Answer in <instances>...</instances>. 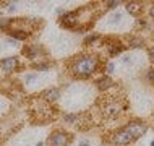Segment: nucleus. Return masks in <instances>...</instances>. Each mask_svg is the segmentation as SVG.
I'll list each match as a JSON object with an SVG mask.
<instances>
[{"mask_svg":"<svg viewBox=\"0 0 154 146\" xmlns=\"http://www.w3.org/2000/svg\"><path fill=\"white\" fill-rule=\"evenodd\" d=\"M99 67L97 55H83L78 57L72 65V72L78 78H89Z\"/></svg>","mask_w":154,"mask_h":146,"instance_id":"f257e3e1","label":"nucleus"},{"mask_svg":"<svg viewBox=\"0 0 154 146\" xmlns=\"http://www.w3.org/2000/svg\"><path fill=\"white\" fill-rule=\"evenodd\" d=\"M72 141V135L63 130H57L49 136V146H68Z\"/></svg>","mask_w":154,"mask_h":146,"instance_id":"f03ea898","label":"nucleus"},{"mask_svg":"<svg viewBox=\"0 0 154 146\" xmlns=\"http://www.w3.org/2000/svg\"><path fill=\"white\" fill-rule=\"evenodd\" d=\"M135 140L131 136V133L127 130V128H122V130H119V132H115L114 135L110 136V141L114 144H119V146H125V144H130L131 141Z\"/></svg>","mask_w":154,"mask_h":146,"instance_id":"7ed1b4c3","label":"nucleus"},{"mask_svg":"<svg viewBox=\"0 0 154 146\" xmlns=\"http://www.w3.org/2000/svg\"><path fill=\"white\" fill-rule=\"evenodd\" d=\"M128 132L131 133V136L133 138H140V136H143L144 133H146V130H148V127H146V123H143V122H131V123H128L127 127Z\"/></svg>","mask_w":154,"mask_h":146,"instance_id":"20e7f679","label":"nucleus"},{"mask_svg":"<svg viewBox=\"0 0 154 146\" xmlns=\"http://www.w3.org/2000/svg\"><path fill=\"white\" fill-rule=\"evenodd\" d=\"M18 65H20L18 57H7V58H3V60L0 62V67H2V70H3V72H7V73L15 72V70L18 68Z\"/></svg>","mask_w":154,"mask_h":146,"instance_id":"39448f33","label":"nucleus"},{"mask_svg":"<svg viewBox=\"0 0 154 146\" xmlns=\"http://www.w3.org/2000/svg\"><path fill=\"white\" fill-rule=\"evenodd\" d=\"M59 96H60L59 88H51V89H45L42 93V99H44V101H47V102H54V101L59 99Z\"/></svg>","mask_w":154,"mask_h":146,"instance_id":"423d86ee","label":"nucleus"},{"mask_svg":"<svg viewBox=\"0 0 154 146\" xmlns=\"http://www.w3.org/2000/svg\"><path fill=\"white\" fill-rule=\"evenodd\" d=\"M23 54H24V57H26V58L34 60V58L39 57L41 49H39V45H26V47L23 49Z\"/></svg>","mask_w":154,"mask_h":146,"instance_id":"0eeeda50","label":"nucleus"},{"mask_svg":"<svg viewBox=\"0 0 154 146\" xmlns=\"http://www.w3.org/2000/svg\"><path fill=\"white\" fill-rule=\"evenodd\" d=\"M127 10H128V13H130V15L138 16L141 11H143V3H140V2H128L127 3Z\"/></svg>","mask_w":154,"mask_h":146,"instance_id":"6e6552de","label":"nucleus"},{"mask_svg":"<svg viewBox=\"0 0 154 146\" xmlns=\"http://www.w3.org/2000/svg\"><path fill=\"white\" fill-rule=\"evenodd\" d=\"M96 85L101 88V89H109V88H112V85H114V81H112L109 76H101L96 81Z\"/></svg>","mask_w":154,"mask_h":146,"instance_id":"1a4fd4ad","label":"nucleus"},{"mask_svg":"<svg viewBox=\"0 0 154 146\" xmlns=\"http://www.w3.org/2000/svg\"><path fill=\"white\" fill-rule=\"evenodd\" d=\"M143 45H144V41L141 39V37L131 36L130 39H128V47L130 49H138V47H143Z\"/></svg>","mask_w":154,"mask_h":146,"instance_id":"9d476101","label":"nucleus"},{"mask_svg":"<svg viewBox=\"0 0 154 146\" xmlns=\"http://www.w3.org/2000/svg\"><path fill=\"white\" fill-rule=\"evenodd\" d=\"M8 34H10L13 39H16L20 42V41H23V39H26L28 36H29V33H23V31H8Z\"/></svg>","mask_w":154,"mask_h":146,"instance_id":"9b49d317","label":"nucleus"},{"mask_svg":"<svg viewBox=\"0 0 154 146\" xmlns=\"http://www.w3.org/2000/svg\"><path fill=\"white\" fill-rule=\"evenodd\" d=\"M11 23H13V20L10 18H0V29H10Z\"/></svg>","mask_w":154,"mask_h":146,"instance_id":"f8f14e48","label":"nucleus"},{"mask_svg":"<svg viewBox=\"0 0 154 146\" xmlns=\"http://www.w3.org/2000/svg\"><path fill=\"white\" fill-rule=\"evenodd\" d=\"M37 78V75L36 73H29V75H26V78H24V83H26V85H29V83H32Z\"/></svg>","mask_w":154,"mask_h":146,"instance_id":"ddd939ff","label":"nucleus"},{"mask_svg":"<svg viewBox=\"0 0 154 146\" xmlns=\"http://www.w3.org/2000/svg\"><path fill=\"white\" fill-rule=\"evenodd\" d=\"M7 44H10V45H13V47H16V45H18V41L13 39V37H10V39H7Z\"/></svg>","mask_w":154,"mask_h":146,"instance_id":"4468645a","label":"nucleus"},{"mask_svg":"<svg viewBox=\"0 0 154 146\" xmlns=\"http://www.w3.org/2000/svg\"><path fill=\"white\" fill-rule=\"evenodd\" d=\"M148 78H149V81L154 83V70H149L148 72Z\"/></svg>","mask_w":154,"mask_h":146,"instance_id":"2eb2a0df","label":"nucleus"},{"mask_svg":"<svg viewBox=\"0 0 154 146\" xmlns=\"http://www.w3.org/2000/svg\"><path fill=\"white\" fill-rule=\"evenodd\" d=\"M148 55H149V58H151V60L154 62V45H152V47L148 51Z\"/></svg>","mask_w":154,"mask_h":146,"instance_id":"dca6fc26","label":"nucleus"},{"mask_svg":"<svg viewBox=\"0 0 154 146\" xmlns=\"http://www.w3.org/2000/svg\"><path fill=\"white\" fill-rule=\"evenodd\" d=\"M15 10H16V3H10V5H8V11H10V13H13Z\"/></svg>","mask_w":154,"mask_h":146,"instance_id":"f3484780","label":"nucleus"},{"mask_svg":"<svg viewBox=\"0 0 154 146\" xmlns=\"http://www.w3.org/2000/svg\"><path fill=\"white\" fill-rule=\"evenodd\" d=\"M119 3L120 2H107V5H109V8H115V7H119Z\"/></svg>","mask_w":154,"mask_h":146,"instance_id":"a211bd4d","label":"nucleus"},{"mask_svg":"<svg viewBox=\"0 0 154 146\" xmlns=\"http://www.w3.org/2000/svg\"><path fill=\"white\" fill-rule=\"evenodd\" d=\"M107 72H109V73L114 72V64H109V65H107Z\"/></svg>","mask_w":154,"mask_h":146,"instance_id":"6ab92c4d","label":"nucleus"},{"mask_svg":"<svg viewBox=\"0 0 154 146\" xmlns=\"http://www.w3.org/2000/svg\"><path fill=\"white\" fill-rule=\"evenodd\" d=\"M78 146H89V141H88V140H83Z\"/></svg>","mask_w":154,"mask_h":146,"instance_id":"aec40b11","label":"nucleus"},{"mask_svg":"<svg viewBox=\"0 0 154 146\" xmlns=\"http://www.w3.org/2000/svg\"><path fill=\"white\" fill-rule=\"evenodd\" d=\"M149 15H151V18H154V5L151 7V10H149Z\"/></svg>","mask_w":154,"mask_h":146,"instance_id":"412c9836","label":"nucleus"},{"mask_svg":"<svg viewBox=\"0 0 154 146\" xmlns=\"http://www.w3.org/2000/svg\"><path fill=\"white\" fill-rule=\"evenodd\" d=\"M36 146H44V143H42V141H39V143H37Z\"/></svg>","mask_w":154,"mask_h":146,"instance_id":"4be33fe9","label":"nucleus"},{"mask_svg":"<svg viewBox=\"0 0 154 146\" xmlns=\"http://www.w3.org/2000/svg\"><path fill=\"white\" fill-rule=\"evenodd\" d=\"M0 138H2V136H0Z\"/></svg>","mask_w":154,"mask_h":146,"instance_id":"5701e85b","label":"nucleus"}]
</instances>
